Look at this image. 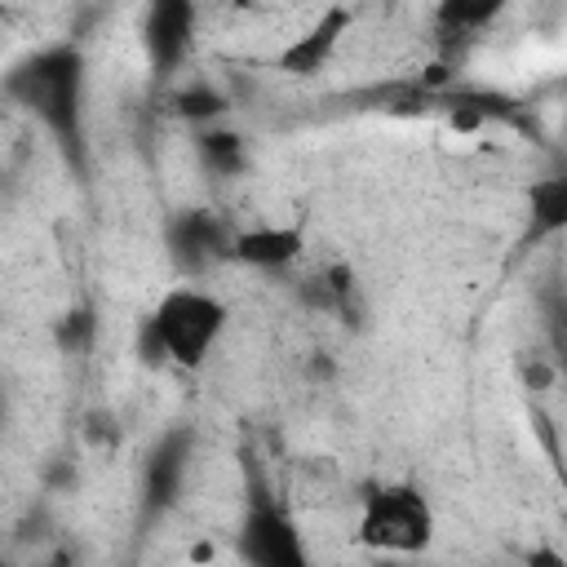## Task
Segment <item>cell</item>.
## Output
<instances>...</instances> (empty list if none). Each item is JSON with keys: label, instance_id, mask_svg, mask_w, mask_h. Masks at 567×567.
<instances>
[{"label": "cell", "instance_id": "2", "mask_svg": "<svg viewBox=\"0 0 567 567\" xmlns=\"http://www.w3.org/2000/svg\"><path fill=\"white\" fill-rule=\"evenodd\" d=\"M434 505L412 478L377 483L359 496L354 509V540L377 554H421L434 540Z\"/></svg>", "mask_w": 567, "mask_h": 567}, {"label": "cell", "instance_id": "10", "mask_svg": "<svg viewBox=\"0 0 567 567\" xmlns=\"http://www.w3.org/2000/svg\"><path fill=\"white\" fill-rule=\"evenodd\" d=\"M199 155H204L213 168H221V173H235V168L244 164L239 137L226 133V128H204V133H199Z\"/></svg>", "mask_w": 567, "mask_h": 567}, {"label": "cell", "instance_id": "12", "mask_svg": "<svg viewBox=\"0 0 567 567\" xmlns=\"http://www.w3.org/2000/svg\"><path fill=\"white\" fill-rule=\"evenodd\" d=\"M0 563H4V554H0Z\"/></svg>", "mask_w": 567, "mask_h": 567}, {"label": "cell", "instance_id": "1", "mask_svg": "<svg viewBox=\"0 0 567 567\" xmlns=\"http://www.w3.org/2000/svg\"><path fill=\"white\" fill-rule=\"evenodd\" d=\"M226 328H230V306L221 292L204 284H173L146 315L142 328L146 359L168 363L177 372H199L217 354Z\"/></svg>", "mask_w": 567, "mask_h": 567}, {"label": "cell", "instance_id": "7", "mask_svg": "<svg viewBox=\"0 0 567 567\" xmlns=\"http://www.w3.org/2000/svg\"><path fill=\"white\" fill-rule=\"evenodd\" d=\"M301 252H306L301 226H284V221H261V226L235 230L230 235V248H226L230 261H239L248 270H261V275H275V270L297 266Z\"/></svg>", "mask_w": 567, "mask_h": 567}, {"label": "cell", "instance_id": "3", "mask_svg": "<svg viewBox=\"0 0 567 567\" xmlns=\"http://www.w3.org/2000/svg\"><path fill=\"white\" fill-rule=\"evenodd\" d=\"M80 84H84V62L75 49H44L35 58H27L13 80H9V93L35 111L49 128L58 133H75V115H80Z\"/></svg>", "mask_w": 567, "mask_h": 567}, {"label": "cell", "instance_id": "9", "mask_svg": "<svg viewBox=\"0 0 567 567\" xmlns=\"http://www.w3.org/2000/svg\"><path fill=\"white\" fill-rule=\"evenodd\" d=\"M505 9H509V0H439L434 22H439V31L474 35V31H487Z\"/></svg>", "mask_w": 567, "mask_h": 567}, {"label": "cell", "instance_id": "8", "mask_svg": "<svg viewBox=\"0 0 567 567\" xmlns=\"http://www.w3.org/2000/svg\"><path fill=\"white\" fill-rule=\"evenodd\" d=\"M527 199H532V230L545 239H558L567 230V177L563 173L536 177Z\"/></svg>", "mask_w": 567, "mask_h": 567}, {"label": "cell", "instance_id": "5", "mask_svg": "<svg viewBox=\"0 0 567 567\" xmlns=\"http://www.w3.org/2000/svg\"><path fill=\"white\" fill-rule=\"evenodd\" d=\"M239 558H248L257 567H301L310 554L301 545L292 514L270 501H257L239 527Z\"/></svg>", "mask_w": 567, "mask_h": 567}, {"label": "cell", "instance_id": "11", "mask_svg": "<svg viewBox=\"0 0 567 567\" xmlns=\"http://www.w3.org/2000/svg\"><path fill=\"white\" fill-rule=\"evenodd\" d=\"M177 102H182V115H190V120H213L221 111V97L213 89H186Z\"/></svg>", "mask_w": 567, "mask_h": 567}, {"label": "cell", "instance_id": "4", "mask_svg": "<svg viewBox=\"0 0 567 567\" xmlns=\"http://www.w3.org/2000/svg\"><path fill=\"white\" fill-rule=\"evenodd\" d=\"M350 27H354V13H350L346 4H323L292 40H284V44L275 49L270 66H275L279 75H292V80H310V75L328 71V62L341 53Z\"/></svg>", "mask_w": 567, "mask_h": 567}, {"label": "cell", "instance_id": "6", "mask_svg": "<svg viewBox=\"0 0 567 567\" xmlns=\"http://www.w3.org/2000/svg\"><path fill=\"white\" fill-rule=\"evenodd\" d=\"M190 40H195V0H146L142 44L155 75H168L173 66H182Z\"/></svg>", "mask_w": 567, "mask_h": 567}]
</instances>
